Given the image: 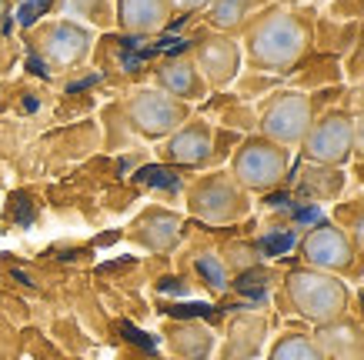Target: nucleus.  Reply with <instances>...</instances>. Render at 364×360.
I'll return each mask as SVG.
<instances>
[{"mask_svg":"<svg viewBox=\"0 0 364 360\" xmlns=\"http://www.w3.org/2000/svg\"><path fill=\"white\" fill-rule=\"evenodd\" d=\"M121 110H124V117H127V124H131V131L137 137H144V141H167L184 120L194 117L191 104L174 100L171 94H164V90H157V87L131 90L124 97Z\"/></svg>","mask_w":364,"mask_h":360,"instance_id":"obj_7","label":"nucleus"},{"mask_svg":"<svg viewBox=\"0 0 364 360\" xmlns=\"http://www.w3.org/2000/svg\"><path fill=\"white\" fill-rule=\"evenodd\" d=\"M331 90H314V94H308V90H294V87H284V84H281V87L271 90L267 97L257 100V107H254V114H257V124H254V127H257V131L254 133H261V137L281 143V147L298 151V143L304 141V133L311 131L314 117H318L324 107H331V104H324V97H328Z\"/></svg>","mask_w":364,"mask_h":360,"instance_id":"obj_3","label":"nucleus"},{"mask_svg":"<svg viewBox=\"0 0 364 360\" xmlns=\"http://www.w3.org/2000/svg\"><path fill=\"white\" fill-rule=\"evenodd\" d=\"M298 261L314 271L334 273L341 280H361L364 277V257L354 251V244L334 227L331 220H321L301 237L298 244Z\"/></svg>","mask_w":364,"mask_h":360,"instance_id":"obj_9","label":"nucleus"},{"mask_svg":"<svg viewBox=\"0 0 364 360\" xmlns=\"http://www.w3.org/2000/svg\"><path fill=\"white\" fill-rule=\"evenodd\" d=\"M294 164V151L267 141L261 133H247L231 151V177L247 194H271L281 184H287Z\"/></svg>","mask_w":364,"mask_h":360,"instance_id":"obj_4","label":"nucleus"},{"mask_svg":"<svg viewBox=\"0 0 364 360\" xmlns=\"http://www.w3.org/2000/svg\"><path fill=\"white\" fill-rule=\"evenodd\" d=\"M314 17L311 7H284V4H267L247 27L241 31L237 44L247 70L274 74L284 80L304 57L314 50Z\"/></svg>","mask_w":364,"mask_h":360,"instance_id":"obj_1","label":"nucleus"},{"mask_svg":"<svg viewBox=\"0 0 364 360\" xmlns=\"http://www.w3.org/2000/svg\"><path fill=\"white\" fill-rule=\"evenodd\" d=\"M267 340V317L264 314H237L224 330L221 360H257Z\"/></svg>","mask_w":364,"mask_h":360,"instance_id":"obj_17","label":"nucleus"},{"mask_svg":"<svg viewBox=\"0 0 364 360\" xmlns=\"http://www.w3.org/2000/svg\"><path fill=\"white\" fill-rule=\"evenodd\" d=\"M311 337H314V344H318L321 354L328 360H361L364 357V324L351 314L314 327Z\"/></svg>","mask_w":364,"mask_h":360,"instance_id":"obj_14","label":"nucleus"},{"mask_svg":"<svg viewBox=\"0 0 364 360\" xmlns=\"http://www.w3.org/2000/svg\"><path fill=\"white\" fill-rule=\"evenodd\" d=\"M154 87L171 94L174 100H184V104H198V100H204L210 94L200 70L191 60V54H177L161 60L154 67Z\"/></svg>","mask_w":364,"mask_h":360,"instance_id":"obj_13","label":"nucleus"},{"mask_svg":"<svg viewBox=\"0 0 364 360\" xmlns=\"http://www.w3.org/2000/svg\"><path fill=\"white\" fill-rule=\"evenodd\" d=\"M361 360H364V357H361Z\"/></svg>","mask_w":364,"mask_h":360,"instance_id":"obj_30","label":"nucleus"},{"mask_svg":"<svg viewBox=\"0 0 364 360\" xmlns=\"http://www.w3.org/2000/svg\"><path fill=\"white\" fill-rule=\"evenodd\" d=\"M264 360H328L314 344L311 330H281L271 347H267Z\"/></svg>","mask_w":364,"mask_h":360,"instance_id":"obj_22","label":"nucleus"},{"mask_svg":"<svg viewBox=\"0 0 364 360\" xmlns=\"http://www.w3.org/2000/svg\"><path fill=\"white\" fill-rule=\"evenodd\" d=\"M181 234H184V220L167 207L141 210L137 220L127 227V240L151 253H171L181 244Z\"/></svg>","mask_w":364,"mask_h":360,"instance_id":"obj_12","label":"nucleus"},{"mask_svg":"<svg viewBox=\"0 0 364 360\" xmlns=\"http://www.w3.org/2000/svg\"><path fill=\"white\" fill-rule=\"evenodd\" d=\"M210 0H171L174 13H198V11H208Z\"/></svg>","mask_w":364,"mask_h":360,"instance_id":"obj_27","label":"nucleus"},{"mask_svg":"<svg viewBox=\"0 0 364 360\" xmlns=\"http://www.w3.org/2000/svg\"><path fill=\"white\" fill-rule=\"evenodd\" d=\"M277 307L281 314L298 317L308 327H321V324H331L338 317L351 314V287L334 273L294 263L281 277Z\"/></svg>","mask_w":364,"mask_h":360,"instance_id":"obj_2","label":"nucleus"},{"mask_svg":"<svg viewBox=\"0 0 364 360\" xmlns=\"http://www.w3.org/2000/svg\"><path fill=\"white\" fill-rule=\"evenodd\" d=\"M271 0H210L204 21L210 31L228 33V37H241V31L264 11Z\"/></svg>","mask_w":364,"mask_h":360,"instance_id":"obj_19","label":"nucleus"},{"mask_svg":"<svg viewBox=\"0 0 364 360\" xmlns=\"http://www.w3.org/2000/svg\"><path fill=\"white\" fill-rule=\"evenodd\" d=\"M191 60L194 67L200 70L208 90H224L231 87L237 74H241V44L237 37H228V33H218V31H200L191 44Z\"/></svg>","mask_w":364,"mask_h":360,"instance_id":"obj_10","label":"nucleus"},{"mask_svg":"<svg viewBox=\"0 0 364 360\" xmlns=\"http://www.w3.org/2000/svg\"><path fill=\"white\" fill-rule=\"evenodd\" d=\"M324 17L331 21H354V23H364V0H331Z\"/></svg>","mask_w":364,"mask_h":360,"instance_id":"obj_26","label":"nucleus"},{"mask_svg":"<svg viewBox=\"0 0 364 360\" xmlns=\"http://www.w3.org/2000/svg\"><path fill=\"white\" fill-rule=\"evenodd\" d=\"M301 160L311 164H324V167H348L351 164V151H354V114L348 110V104L338 107H324L314 117L311 131L304 133V141L298 143Z\"/></svg>","mask_w":364,"mask_h":360,"instance_id":"obj_8","label":"nucleus"},{"mask_svg":"<svg viewBox=\"0 0 364 360\" xmlns=\"http://www.w3.org/2000/svg\"><path fill=\"white\" fill-rule=\"evenodd\" d=\"M348 97V110L354 114V151H351V164L358 167V180L364 184V80L361 84H351V90H344Z\"/></svg>","mask_w":364,"mask_h":360,"instance_id":"obj_23","label":"nucleus"},{"mask_svg":"<svg viewBox=\"0 0 364 360\" xmlns=\"http://www.w3.org/2000/svg\"><path fill=\"white\" fill-rule=\"evenodd\" d=\"M184 204H188L191 217L210 227L241 224L251 214V194L234 180L231 170H208V174L194 177L188 184Z\"/></svg>","mask_w":364,"mask_h":360,"instance_id":"obj_5","label":"nucleus"},{"mask_svg":"<svg viewBox=\"0 0 364 360\" xmlns=\"http://www.w3.org/2000/svg\"><path fill=\"white\" fill-rule=\"evenodd\" d=\"M358 33H361V23L354 21H331V17H324L318 13L314 17V54H328V57H344L351 54L354 40H358Z\"/></svg>","mask_w":364,"mask_h":360,"instance_id":"obj_20","label":"nucleus"},{"mask_svg":"<svg viewBox=\"0 0 364 360\" xmlns=\"http://www.w3.org/2000/svg\"><path fill=\"white\" fill-rule=\"evenodd\" d=\"M344 67V80L348 84H361L364 80V23H361V33H358V40H354L351 54L341 60Z\"/></svg>","mask_w":364,"mask_h":360,"instance_id":"obj_25","label":"nucleus"},{"mask_svg":"<svg viewBox=\"0 0 364 360\" xmlns=\"http://www.w3.org/2000/svg\"><path fill=\"white\" fill-rule=\"evenodd\" d=\"M237 90H241V97H267L271 90H277L284 80L274 74H261V70H244V74H237Z\"/></svg>","mask_w":364,"mask_h":360,"instance_id":"obj_24","label":"nucleus"},{"mask_svg":"<svg viewBox=\"0 0 364 360\" xmlns=\"http://www.w3.org/2000/svg\"><path fill=\"white\" fill-rule=\"evenodd\" d=\"M164 344L177 360H208L214 354V330L198 320H177L164 327Z\"/></svg>","mask_w":364,"mask_h":360,"instance_id":"obj_18","label":"nucleus"},{"mask_svg":"<svg viewBox=\"0 0 364 360\" xmlns=\"http://www.w3.org/2000/svg\"><path fill=\"white\" fill-rule=\"evenodd\" d=\"M171 17H174L171 0H114V23L134 37L164 31Z\"/></svg>","mask_w":364,"mask_h":360,"instance_id":"obj_16","label":"nucleus"},{"mask_svg":"<svg viewBox=\"0 0 364 360\" xmlns=\"http://www.w3.org/2000/svg\"><path fill=\"white\" fill-rule=\"evenodd\" d=\"M334 227L341 230L344 237L354 244V251L364 257V190L358 197H344L331 204V217Z\"/></svg>","mask_w":364,"mask_h":360,"instance_id":"obj_21","label":"nucleus"},{"mask_svg":"<svg viewBox=\"0 0 364 360\" xmlns=\"http://www.w3.org/2000/svg\"><path fill=\"white\" fill-rule=\"evenodd\" d=\"M344 167H324V164H311L301 160L298 174L291 177V190L298 200H318V204H334L344 194Z\"/></svg>","mask_w":364,"mask_h":360,"instance_id":"obj_15","label":"nucleus"},{"mask_svg":"<svg viewBox=\"0 0 364 360\" xmlns=\"http://www.w3.org/2000/svg\"><path fill=\"white\" fill-rule=\"evenodd\" d=\"M214 124L204 117H191L177 127L167 141H161V160L184 170H208L214 167Z\"/></svg>","mask_w":364,"mask_h":360,"instance_id":"obj_11","label":"nucleus"},{"mask_svg":"<svg viewBox=\"0 0 364 360\" xmlns=\"http://www.w3.org/2000/svg\"><path fill=\"white\" fill-rule=\"evenodd\" d=\"M27 44L50 70H70L80 67L94 50V31L87 23L70 21V17H54L41 21L27 33Z\"/></svg>","mask_w":364,"mask_h":360,"instance_id":"obj_6","label":"nucleus"},{"mask_svg":"<svg viewBox=\"0 0 364 360\" xmlns=\"http://www.w3.org/2000/svg\"><path fill=\"white\" fill-rule=\"evenodd\" d=\"M271 4H284V7H298V4H304V0H271Z\"/></svg>","mask_w":364,"mask_h":360,"instance_id":"obj_29","label":"nucleus"},{"mask_svg":"<svg viewBox=\"0 0 364 360\" xmlns=\"http://www.w3.org/2000/svg\"><path fill=\"white\" fill-rule=\"evenodd\" d=\"M7 17H11V0H0V27H4Z\"/></svg>","mask_w":364,"mask_h":360,"instance_id":"obj_28","label":"nucleus"}]
</instances>
